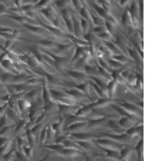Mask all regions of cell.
<instances>
[{
    "label": "cell",
    "instance_id": "20",
    "mask_svg": "<svg viewBox=\"0 0 145 161\" xmlns=\"http://www.w3.org/2000/svg\"><path fill=\"white\" fill-rule=\"evenodd\" d=\"M10 140H12L10 137H0V147H2V146H4V144H6V143H9Z\"/></svg>",
    "mask_w": 145,
    "mask_h": 161
},
{
    "label": "cell",
    "instance_id": "23",
    "mask_svg": "<svg viewBox=\"0 0 145 161\" xmlns=\"http://www.w3.org/2000/svg\"><path fill=\"white\" fill-rule=\"evenodd\" d=\"M0 94H3V93H0Z\"/></svg>",
    "mask_w": 145,
    "mask_h": 161
},
{
    "label": "cell",
    "instance_id": "6",
    "mask_svg": "<svg viewBox=\"0 0 145 161\" xmlns=\"http://www.w3.org/2000/svg\"><path fill=\"white\" fill-rule=\"evenodd\" d=\"M76 144H77V147H78L80 150H84V151H88V154H90V153H93V151H95V150H97V147L94 146L93 140H78V141H76Z\"/></svg>",
    "mask_w": 145,
    "mask_h": 161
},
{
    "label": "cell",
    "instance_id": "1",
    "mask_svg": "<svg viewBox=\"0 0 145 161\" xmlns=\"http://www.w3.org/2000/svg\"><path fill=\"white\" fill-rule=\"evenodd\" d=\"M114 103H118V106H120L121 108H124L127 113H130V114H132V116L138 117V119H142L144 111H142V108H139L135 103H130V101L124 100V98H115Z\"/></svg>",
    "mask_w": 145,
    "mask_h": 161
},
{
    "label": "cell",
    "instance_id": "16",
    "mask_svg": "<svg viewBox=\"0 0 145 161\" xmlns=\"http://www.w3.org/2000/svg\"><path fill=\"white\" fill-rule=\"evenodd\" d=\"M17 150L23 153V154L26 155L29 160H31V158H33V155H34V154H33V148H31L30 146H27V144H23V146H21L20 148H17Z\"/></svg>",
    "mask_w": 145,
    "mask_h": 161
},
{
    "label": "cell",
    "instance_id": "2",
    "mask_svg": "<svg viewBox=\"0 0 145 161\" xmlns=\"http://www.w3.org/2000/svg\"><path fill=\"white\" fill-rule=\"evenodd\" d=\"M93 143H94V146L104 147V148H110V150H117V151H120L125 146V144H121L118 141L111 140V138H94Z\"/></svg>",
    "mask_w": 145,
    "mask_h": 161
},
{
    "label": "cell",
    "instance_id": "11",
    "mask_svg": "<svg viewBox=\"0 0 145 161\" xmlns=\"http://www.w3.org/2000/svg\"><path fill=\"white\" fill-rule=\"evenodd\" d=\"M117 124L120 125V127L122 128V131L125 133V130H128L130 127H132V125L135 124V120L130 119V117H121V119L117 120Z\"/></svg>",
    "mask_w": 145,
    "mask_h": 161
},
{
    "label": "cell",
    "instance_id": "17",
    "mask_svg": "<svg viewBox=\"0 0 145 161\" xmlns=\"http://www.w3.org/2000/svg\"><path fill=\"white\" fill-rule=\"evenodd\" d=\"M78 23H80V29H81V33L85 34L87 31H90V27H91V23L88 20H84L78 16Z\"/></svg>",
    "mask_w": 145,
    "mask_h": 161
},
{
    "label": "cell",
    "instance_id": "8",
    "mask_svg": "<svg viewBox=\"0 0 145 161\" xmlns=\"http://www.w3.org/2000/svg\"><path fill=\"white\" fill-rule=\"evenodd\" d=\"M57 116L58 117L51 123V125H50V128L54 131L56 136L63 133V125H64V116H60V114H57Z\"/></svg>",
    "mask_w": 145,
    "mask_h": 161
},
{
    "label": "cell",
    "instance_id": "19",
    "mask_svg": "<svg viewBox=\"0 0 145 161\" xmlns=\"http://www.w3.org/2000/svg\"><path fill=\"white\" fill-rule=\"evenodd\" d=\"M7 123H9V120H7V117L3 114V116L0 117V128H2V127H6Z\"/></svg>",
    "mask_w": 145,
    "mask_h": 161
},
{
    "label": "cell",
    "instance_id": "15",
    "mask_svg": "<svg viewBox=\"0 0 145 161\" xmlns=\"http://www.w3.org/2000/svg\"><path fill=\"white\" fill-rule=\"evenodd\" d=\"M47 128H48V124L44 125V127L40 130L39 136H37V144H40V146H44V143H46V137H47Z\"/></svg>",
    "mask_w": 145,
    "mask_h": 161
},
{
    "label": "cell",
    "instance_id": "9",
    "mask_svg": "<svg viewBox=\"0 0 145 161\" xmlns=\"http://www.w3.org/2000/svg\"><path fill=\"white\" fill-rule=\"evenodd\" d=\"M103 127L108 128V130H111V133H115V134H122V133H124V131H122V128L117 124V120L107 119L105 123L103 124Z\"/></svg>",
    "mask_w": 145,
    "mask_h": 161
},
{
    "label": "cell",
    "instance_id": "14",
    "mask_svg": "<svg viewBox=\"0 0 145 161\" xmlns=\"http://www.w3.org/2000/svg\"><path fill=\"white\" fill-rule=\"evenodd\" d=\"M4 116L7 117V120H9V121H14V123H17L19 119H20V117H19V113L16 111V110L9 108V107H7L6 113H4Z\"/></svg>",
    "mask_w": 145,
    "mask_h": 161
},
{
    "label": "cell",
    "instance_id": "5",
    "mask_svg": "<svg viewBox=\"0 0 145 161\" xmlns=\"http://www.w3.org/2000/svg\"><path fill=\"white\" fill-rule=\"evenodd\" d=\"M66 76H68L72 81L83 83V81H87L88 80V76L83 70H71V69H68V70H66Z\"/></svg>",
    "mask_w": 145,
    "mask_h": 161
},
{
    "label": "cell",
    "instance_id": "13",
    "mask_svg": "<svg viewBox=\"0 0 145 161\" xmlns=\"http://www.w3.org/2000/svg\"><path fill=\"white\" fill-rule=\"evenodd\" d=\"M115 98H108V97H104V98H97L95 101L93 103L94 108H104V107H108L114 103Z\"/></svg>",
    "mask_w": 145,
    "mask_h": 161
},
{
    "label": "cell",
    "instance_id": "18",
    "mask_svg": "<svg viewBox=\"0 0 145 161\" xmlns=\"http://www.w3.org/2000/svg\"><path fill=\"white\" fill-rule=\"evenodd\" d=\"M13 133V125L7 124L6 127H2L0 128V137H10V134Z\"/></svg>",
    "mask_w": 145,
    "mask_h": 161
},
{
    "label": "cell",
    "instance_id": "3",
    "mask_svg": "<svg viewBox=\"0 0 145 161\" xmlns=\"http://www.w3.org/2000/svg\"><path fill=\"white\" fill-rule=\"evenodd\" d=\"M16 107H17V113H19V116H20V119H26L29 110H30V103L21 97L16 101Z\"/></svg>",
    "mask_w": 145,
    "mask_h": 161
},
{
    "label": "cell",
    "instance_id": "12",
    "mask_svg": "<svg viewBox=\"0 0 145 161\" xmlns=\"http://www.w3.org/2000/svg\"><path fill=\"white\" fill-rule=\"evenodd\" d=\"M132 150L138 154L139 161H144V138L142 137H139L138 140H137V143L132 146Z\"/></svg>",
    "mask_w": 145,
    "mask_h": 161
},
{
    "label": "cell",
    "instance_id": "22",
    "mask_svg": "<svg viewBox=\"0 0 145 161\" xmlns=\"http://www.w3.org/2000/svg\"><path fill=\"white\" fill-rule=\"evenodd\" d=\"M50 158H51V155H50V154H46L44 157H43V158H40V160H37V161H48V160H50Z\"/></svg>",
    "mask_w": 145,
    "mask_h": 161
},
{
    "label": "cell",
    "instance_id": "21",
    "mask_svg": "<svg viewBox=\"0 0 145 161\" xmlns=\"http://www.w3.org/2000/svg\"><path fill=\"white\" fill-rule=\"evenodd\" d=\"M6 110H7V104H0V117L6 113Z\"/></svg>",
    "mask_w": 145,
    "mask_h": 161
},
{
    "label": "cell",
    "instance_id": "4",
    "mask_svg": "<svg viewBox=\"0 0 145 161\" xmlns=\"http://www.w3.org/2000/svg\"><path fill=\"white\" fill-rule=\"evenodd\" d=\"M41 97V86H36V87H33L31 90H29L27 93H24L23 94V98L24 100H27L29 103H33V101H36L37 98Z\"/></svg>",
    "mask_w": 145,
    "mask_h": 161
},
{
    "label": "cell",
    "instance_id": "10",
    "mask_svg": "<svg viewBox=\"0 0 145 161\" xmlns=\"http://www.w3.org/2000/svg\"><path fill=\"white\" fill-rule=\"evenodd\" d=\"M26 128H27V119H19L16 125H13V136H20Z\"/></svg>",
    "mask_w": 145,
    "mask_h": 161
},
{
    "label": "cell",
    "instance_id": "7",
    "mask_svg": "<svg viewBox=\"0 0 145 161\" xmlns=\"http://www.w3.org/2000/svg\"><path fill=\"white\" fill-rule=\"evenodd\" d=\"M118 93V83L115 80H110L107 83V87H105V94L108 98H115Z\"/></svg>",
    "mask_w": 145,
    "mask_h": 161
}]
</instances>
